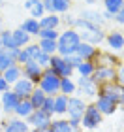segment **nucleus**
<instances>
[{
	"label": "nucleus",
	"mask_w": 124,
	"mask_h": 132,
	"mask_svg": "<svg viewBox=\"0 0 124 132\" xmlns=\"http://www.w3.org/2000/svg\"><path fill=\"white\" fill-rule=\"evenodd\" d=\"M81 44V38L75 28H68V30H64L58 34V40H56V53L58 57L66 59L70 55H75V51H77V47Z\"/></svg>",
	"instance_id": "obj_1"
},
{
	"label": "nucleus",
	"mask_w": 124,
	"mask_h": 132,
	"mask_svg": "<svg viewBox=\"0 0 124 132\" xmlns=\"http://www.w3.org/2000/svg\"><path fill=\"white\" fill-rule=\"evenodd\" d=\"M73 27L81 28V30H77V34H79L81 42H85V44L94 45V44H100V42L105 40V34L102 32V28L96 27V25H92V23H88V21H85V19H81V17L75 19Z\"/></svg>",
	"instance_id": "obj_2"
},
{
	"label": "nucleus",
	"mask_w": 124,
	"mask_h": 132,
	"mask_svg": "<svg viewBox=\"0 0 124 132\" xmlns=\"http://www.w3.org/2000/svg\"><path fill=\"white\" fill-rule=\"evenodd\" d=\"M38 89H41L47 96H56L60 93V77L47 66V68H43V74L38 81Z\"/></svg>",
	"instance_id": "obj_3"
},
{
	"label": "nucleus",
	"mask_w": 124,
	"mask_h": 132,
	"mask_svg": "<svg viewBox=\"0 0 124 132\" xmlns=\"http://www.w3.org/2000/svg\"><path fill=\"white\" fill-rule=\"evenodd\" d=\"M90 79L96 83L98 87L105 85V83H113V81H117V70L109 68V66H96V70H94V74L90 76Z\"/></svg>",
	"instance_id": "obj_4"
},
{
	"label": "nucleus",
	"mask_w": 124,
	"mask_h": 132,
	"mask_svg": "<svg viewBox=\"0 0 124 132\" xmlns=\"http://www.w3.org/2000/svg\"><path fill=\"white\" fill-rule=\"evenodd\" d=\"M102 113H100V110L96 108V104H90V106H87V110L85 113H83V117H81V125L85 128H96L100 123H102Z\"/></svg>",
	"instance_id": "obj_5"
},
{
	"label": "nucleus",
	"mask_w": 124,
	"mask_h": 132,
	"mask_svg": "<svg viewBox=\"0 0 124 132\" xmlns=\"http://www.w3.org/2000/svg\"><path fill=\"white\" fill-rule=\"evenodd\" d=\"M98 93L102 94V96H105V98L113 100L115 104H119L120 98H122V94H124V87L119 85L117 81H113V83H105V85L98 87Z\"/></svg>",
	"instance_id": "obj_6"
},
{
	"label": "nucleus",
	"mask_w": 124,
	"mask_h": 132,
	"mask_svg": "<svg viewBox=\"0 0 124 132\" xmlns=\"http://www.w3.org/2000/svg\"><path fill=\"white\" fill-rule=\"evenodd\" d=\"M49 68L55 72L58 77H72V74H73V68L66 62V59H62V57H58V55H53L51 57Z\"/></svg>",
	"instance_id": "obj_7"
},
{
	"label": "nucleus",
	"mask_w": 124,
	"mask_h": 132,
	"mask_svg": "<svg viewBox=\"0 0 124 132\" xmlns=\"http://www.w3.org/2000/svg\"><path fill=\"white\" fill-rule=\"evenodd\" d=\"M85 110H87V104H85L83 98H79V96H68V110H66V113L70 115V119L81 121Z\"/></svg>",
	"instance_id": "obj_8"
},
{
	"label": "nucleus",
	"mask_w": 124,
	"mask_h": 132,
	"mask_svg": "<svg viewBox=\"0 0 124 132\" xmlns=\"http://www.w3.org/2000/svg\"><path fill=\"white\" fill-rule=\"evenodd\" d=\"M25 121L28 125H32L34 128H38V130H45V128H49L51 127V115H47V113H43L41 110H34L32 111V115L25 119Z\"/></svg>",
	"instance_id": "obj_9"
},
{
	"label": "nucleus",
	"mask_w": 124,
	"mask_h": 132,
	"mask_svg": "<svg viewBox=\"0 0 124 132\" xmlns=\"http://www.w3.org/2000/svg\"><path fill=\"white\" fill-rule=\"evenodd\" d=\"M23 68V76L26 77V79H30L34 85L40 81V77H41V74H43V68L36 62V61H28V62H25L21 66Z\"/></svg>",
	"instance_id": "obj_10"
},
{
	"label": "nucleus",
	"mask_w": 124,
	"mask_h": 132,
	"mask_svg": "<svg viewBox=\"0 0 124 132\" xmlns=\"http://www.w3.org/2000/svg\"><path fill=\"white\" fill-rule=\"evenodd\" d=\"M34 89H36V87H34V83H32L30 79H26V77H21V79H17V81L13 83V89H11V91H13L17 96L23 100V98H28V96H30Z\"/></svg>",
	"instance_id": "obj_11"
},
{
	"label": "nucleus",
	"mask_w": 124,
	"mask_h": 132,
	"mask_svg": "<svg viewBox=\"0 0 124 132\" xmlns=\"http://www.w3.org/2000/svg\"><path fill=\"white\" fill-rule=\"evenodd\" d=\"M2 125V132H30V128H28V123L25 121V119H6V121L0 123Z\"/></svg>",
	"instance_id": "obj_12"
},
{
	"label": "nucleus",
	"mask_w": 124,
	"mask_h": 132,
	"mask_svg": "<svg viewBox=\"0 0 124 132\" xmlns=\"http://www.w3.org/2000/svg\"><path fill=\"white\" fill-rule=\"evenodd\" d=\"M19 96L13 93V91H6V93H2V98H0V106H2V110L6 111V113H13L15 111V108H17V104H19Z\"/></svg>",
	"instance_id": "obj_13"
},
{
	"label": "nucleus",
	"mask_w": 124,
	"mask_h": 132,
	"mask_svg": "<svg viewBox=\"0 0 124 132\" xmlns=\"http://www.w3.org/2000/svg\"><path fill=\"white\" fill-rule=\"evenodd\" d=\"M92 62H94V66H109V68H115L117 64H120V61L113 53H103V51H98Z\"/></svg>",
	"instance_id": "obj_14"
},
{
	"label": "nucleus",
	"mask_w": 124,
	"mask_h": 132,
	"mask_svg": "<svg viewBox=\"0 0 124 132\" xmlns=\"http://www.w3.org/2000/svg\"><path fill=\"white\" fill-rule=\"evenodd\" d=\"M96 53H98V49L94 45H90V44H85V42H81L79 44V47H77V51H75V55H77L81 61H94V57H96Z\"/></svg>",
	"instance_id": "obj_15"
},
{
	"label": "nucleus",
	"mask_w": 124,
	"mask_h": 132,
	"mask_svg": "<svg viewBox=\"0 0 124 132\" xmlns=\"http://www.w3.org/2000/svg\"><path fill=\"white\" fill-rule=\"evenodd\" d=\"M32 111H34V106L30 104V100L28 98H23V100H19V104H17V108H15V115L19 117V119H28L32 115Z\"/></svg>",
	"instance_id": "obj_16"
},
{
	"label": "nucleus",
	"mask_w": 124,
	"mask_h": 132,
	"mask_svg": "<svg viewBox=\"0 0 124 132\" xmlns=\"http://www.w3.org/2000/svg\"><path fill=\"white\" fill-rule=\"evenodd\" d=\"M96 108L100 110V113H102V115H111V113L117 110V104H115L113 100H109V98H105V96H102V94H100L98 100H96Z\"/></svg>",
	"instance_id": "obj_17"
},
{
	"label": "nucleus",
	"mask_w": 124,
	"mask_h": 132,
	"mask_svg": "<svg viewBox=\"0 0 124 132\" xmlns=\"http://www.w3.org/2000/svg\"><path fill=\"white\" fill-rule=\"evenodd\" d=\"M105 42L113 51H122L124 49V36L120 32H109L105 36Z\"/></svg>",
	"instance_id": "obj_18"
},
{
	"label": "nucleus",
	"mask_w": 124,
	"mask_h": 132,
	"mask_svg": "<svg viewBox=\"0 0 124 132\" xmlns=\"http://www.w3.org/2000/svg\"><path fill=\"white\" fill-rule=\"evenodd\" d=\"M2 76H4V79L8 81V85H13L17 79L23 77V68L19 64H13V66H9L6 72H2Z\"/></svg>",
	"instance_id": "obj_19"
},
{
	"label": "nucleus",
	"mask_w": 124,
	"mask_h": 132,
	"mask_svg": "<svg viewBox=\"0 0 124 132\" xmlns=\"http://www.w3.org/2000/svg\"><path fill=\"white\" fill-rule=\"evenodd\" d=\"M11 36H13V44H15V47H19V49H23V47H26L28 44H30V34H26L23 28L11 30Z\"/></svg>",
	"instance_id": "obj_20"
},
{
	"label": "nucleus",
	"mask_w": 124,
	"mask_h": 132,
	"mask_svg": "<svg viewBox=\"0 0 124 132\" xmlns=\"http://www.w3.org/2000/svg\"><path fill=\"white\" fill-rule=\"evenodd\" d=\"M79 87H81V93H85L87 96H94V94L98 93V85L90 79V77H81Z\"/></svg>",
	"instance_id": "obj_21"
},
{
	"label": "nucleus",
	"mask_w": 124,
	"mask_h": 132,
	"mask_svg": "<svg viewBox=\"0 0 124 132\" xmlns=\"http://www.w3.org/2000/svg\"><path fill=\"white\" fill-rule=\"evenodd\" d=\"M58 25H60V17L56 13H47L45 17L40 19V28H53V30H56Z\"/></svg>",
	"instance_id": "obj_22"
},
{
	"label": "nucleus",
	"mask_w": 124,
	"mask_h": 132,
	"mask_svg": "<svg viewBox=\"0 0 124 132\" xmlns=\"http://www.w3.org/2000/svg\"><path fill=\"white\" fill-rule=\"evenodd\" d=\"M19 28H23L26 34H30V36H38V32L41 30L40 28V21H36V19H26V21H23V25L19 27Z\"/></svg>",
	"instance_id": "obj_23"
},
{
	"label": "nucleus",
	"mask_w": 124,
	"mask_h": 132,
	"mask_svg": "<svg viewBox=\"0 0 124 132\" xmlns=\"http://www.w3.org/2000/svg\"><path fill=\"white\" fill-rule=\"evenodd\" d=\"M38 47H40L41 53H45V55H49V57H53L56 53V42L55 40H40Z\"/></svg>",
	"instance_id": "obj_24"
},
{
	"label": "nucleus",
	"mask_w": 124,
	"mask_h": 132,
	"mask_svg": "<svg viewBox=\"0 0 124 132\" xmlns=\"http://www.w3.org/2000/svg\"><path fill=\"white\" fill-rule=\"evenodd\" d=\"M45 96H47V94L41 91V89H34L32 94L28 96V100H30V104L34 106V110H40L41 104H43V100H45Z\"/></svg>",
	"instance_id": "obj_25"
},
{
	"label": "nucleus",
	"mask_w": 124,
	"mask_h": 132,
	"mask_svg": "<svg viewBox=\"0 0 124 132\" xmlns=\"http://www.w3.org/2000/svg\"><path fill=\"white\" fill-rule=\"evenodd\" d=\"M66 110H68V96L56 94V96H55V113H56V115H64Z\"/></svg>",
	"instance_id": "obj_26"
},
{
	"label": "nucleus",
	"mask_w": 124,
	"mask_h": 132,
	"mask_svg": "<svg viewBox=\"0 0 124 132\" xmlns=\"http://www.w3.org/2000/svg\"><path fill=\"white\" fill-rule=\"evenodd\" d=\"M103 4H105V11H109L113 17L124 8V0H103Z\"/></svg>",
	"instance_id": "obj_27"
},
{
	"label": "nucleus",
	"mask_w": 124,
	"mask_h": 132,
	"mask_svg": "<svg viewBox=\"0 0 124 132\" xmlns=\"http://www.w3.org/2000/svg\"><path fill=\"white\" fill-rule=\"evenodd\" d=\"M60 93L64 96H72L75 93V83L70 77H60Z\"/></svg>",
	"instance_id": "obj_28"
},
{
	"label": "nucleus",
	"mask_w": 124,
	"mask_h": 132,
	"mask_svg": "<svg viewBox=\"0 0 124 132\" xmlns=\"http://www.w3.org/2000/svg\"><path fill=\"white\" fill-rule=\"evenodd\" d=\"M81 19H85L88 23H92V25H96L100 27L103 23V17L98 13V11H90V10H87V11H83V15H81Z\"/></svg>",
	"instance_id": "obj_29"
},
{
	"label": "nucleus",
	"mask_w": 124,
	"mask_h": 132,
	"mask_svg": "<svg viewBox=\"0 0 124 132\" xmlns=\"http://www.w3.org/2000/svg\"><path fill=\"white\" fill-rule=\"evenodd\" d=\"M75 70L81 74V77H90L94 74V70H96V66H94V62H90V61H83Z\"/></svg>",
	"instance_id": "obj_30"
},
{
	"label": "nucleus",
	"mask_w": 124,
	"mask_h": 132,
	"mask_svg": "<svg viewBox=\"0 0 124 132\" xmlns=\"http://www.w3.org/2000/svg\"><path fill=\"white\" fill-rule=\"evenodd\" d=\"M0 42H2V49H13V36H11L9 30H2L0 32Z\"/></svg>",
	"instance_id": "obj_31"
},
{
	"label": "nucleus",
	"mask_w": 124,
	"mask_h": 132,
	"mask_svg": "<svg viewBox=\"0 0 124 132\" xmlns=\"http://www.w3.org/2000/svg\"><path fill=\"white\" fill-rule=\"evenodd\" d=\"M51 128L55 132H75L72 127H70L68 121H64V119H58V121H53L51 123Z\"/></svg>",
	"instance_id": "obj_32"
},
{
	"label": "nucleus",
	"mask_w": 124,
	"mask_h": 132,
	"mask_svg": "<svg viewBox=\"0 0 124 132\" xmlns=\"http://www.w3.org/2000/svg\"><path fill=\"white\" fill-rule=\"evenodd\" d=\"M40 110L53 117V113H55V96H45V100H43V104H41Z\"/></svg>",
	"instance_id": "obj_33"
},
{
	"label": "nucleus",
	"mask_w": 124,
	"mask_h": 132,
	"mask_svg": "<svg viewBox=\"0 0 124 132\" xmlns=\"http://www.w3.org/2000/svg\"><path fill=\"white\" fill-rule=\"evenodd\" d=\"M13 64H15V62L8 57L6 49H0V74H2V72H6L9 66H13Z\"/></svg>",
	"instance_id": "obj_34"
},
{
	"label": "nucleus",
	"mask_w": 124,
	"mask_h": 132,
	"mask_svg": "<svg viewBox=\"0 0 124 132\" xmlns=\"http://www.w3.org/2000/svg\"><path fill=\"white\" fill-rule=\"evenodd\" d=\"M70 0H53V8H55V13H66L70 10Z\"/></svg>",
	"instance_id": "obj_35"
},
{
	"label": "nucleus",
	"mask_w": 124,
	"mask_h": 132,
	"mask_svg": "<svg viewBox=\"0 0 124 132\" xmlns=\"http://www.w3.org/2000/svg\"><path fill=\"white\" fill-rule=\"evenodd\" d=\"M58 34L60 32H56V30H53V28H41V30L38 32L40 36V40H58Z\"/></svg>",
	"instance_id": "obj_36"
},
{
	"label": "nucleus",
	"mask_w": 124,
	"mask_h": 132,
	"mask_svg": "<svg viewBox=\"0 0 124 132\" xmlns=\"http://www.w3.org/2000/svg\"><path fill=\"white\" fill-rule=\"evenodd\" d=\"M23 49L26 51V55H28V59H30V61H36V57L40 55V47H38V44H28L26 47H23Z\"/></svg>",
	"instance_id": "obj_37"
},
{
	"label": "nucleus",
	"mask_w": 124,
	"mask_h": 132,
	"mask_svg": "<svg viewBox=\"0 0 124 132\" xmlns=\"http://www.w3.org/2000/svg\"><path fill=\"white\" fill-rule=\"evenodd\" d=\"M30 13H32V19H36V21H40L41 17H43L45 10H43V6H41V0H40V2H38V4L30 10Z\"/></svg>",
	"instance_id": "obj_38"
},
{
	"label": "nucleus",
	"mask_w": 124,
	"mask_h": 132,
	"mask_svg": "<svg viewBox=\"0 0 124 132\" xmlns=\"http://www.w3.org/2000/svg\"><path fill=\"white\" fill-rule=\"evenodd\" d=\"M49 61H51V57L45 55V53H41V51H40V55L36 57V62L41 66V68H47V66H49Z\"/></svg>",
	"instance_id": "obj_39"
},
{
	"label": "nucleus",
	"mask_w": 124,
	"mask_h": 132,
	"mask_svg": "<svg viewBox=\"0 0 124 132\" xmlns=\"http://www.w3.org/2000/svg\"><path fill=\"white\" fill-rule=\"evenodd\" d=\"M66 62H68V64H70V66H72V68L75 70V68H77V66L83 62V61H81V59H79L77 55H70V57H66Z\"/></svg>",
	"instance_id": "obj_40"
},
{
	"label": "nucleus",
	"mask_w": 124,
	"mask_h": 132,
	"mask_svg": "<svg viewBox=\"0 0 124 132\" xmlns=\"http://www.w3.org/2000/svg\"><path fill=\"white\" fill-rule=\"evenodd\" d=\"M41 6H43L45 13H55V8H53V0H41Z\"/></svg>",
	"instance_id": "obj_41"
},
{
	"label": "nucleus",
	"mask_w": 124,
	"mask_h": 132,
	"mask_svg": "<svg viewBox=\"0 0 124 132\" xmlns=\"http://www.w3.org/2000/svg\"><path fill=\"white\" fill-rule=\"evenodd\" d=\"M117 83L124 87V64H120L119 70H117Z\"/></svg>",
	"instance_id": "obj_42"
},
{
	"label": "nucleus",
	"mask_w": 124,
	"mask_h": 132,
	"mask_svg": "<svg viewBox=\"0 0 124 132\" xmlns=\"http://www.w3.org/2000/svg\"><path fill=\"white\" fill-rule=\"evenodd\" d=\"M6 91H9V85H8V81L4 79V76L0 74V93H6Z\"/></svg>",
	"instance_id": "obj_43"
},
{
	"label": "nucleus",
	"mask_w": 124,
	"mask_h": 132,
	"mask_svg": "<svg viewBox=\"0 0 124 132\" xmlns=\"http://www.w3.org/2000/svg\"><path fill=\"white\" fill-rule=\"evenodd\" d=\"M113 19H115L117 23H120V25H124V8H122V10L119 11V13H117V15L113 17Z\"/></svg>",
	"instance_id": "obj_44"
},
{
	"label": "nucleus",
	"mask_w": 124,
	"mask_h": 132,
	"mask_svg": "<svg viewBox=\"0 0 124 132\" xmlns=\"http://www.w3.org/2000/svg\"><path fill=\"white\" fill-rule=\"evenodd\" d=\"M64 21H66V25H68L70 28H73V25H75V17L68 15V17H64Z\"/></svg>",
	"instance_id": "obj_45"
},
{
	"label": "nucleus",
	"mask_w": 124,
	"mask_h": 132,
	"mask_svg": "<svg viewBox=\"0 0 124 132\" xmlns=\"http://www.w3.org/2000/svg\"><path fill=\"white\" fill-rule=\"evenodd\" d=\"M38 2H40V0H26V2H25V8H26V10H32Z\"/></svg>",
	"instance_id": "obj_46"
},
{
	"label": "nucleus",
	"mask_w": 124,
	"mask_h": 132,
	"mask_svg": "<svg viewBox=\"0 0 124 132\" xmlns=\"http://www.w3.org/2000/svg\"><path fill=\"white\" fill-rule=\"evenodd\" d=\"M102 17H103V19H113V15H111L109 11H103V15H102Z\"/></svg>",
	"instance_id": "obj_47"
},
{
	"label": "nucleus",
	"mask_w": 124,
	"mask_h": 132,
	"mask_svg": "<svg viewBox=\"0 0 124 132\" xmlns=\"http://www.w3.org/2000/svg\"><path fill=\"white\" fill-rule=\"evenodd\" d=\"M119 104H120V106L124 108V94H122V98H120V102H119Z\"/></svg>",
	"instance_id": "obj_48"
},
{
	"label": "nucleus",
	"mask_w": 124,
	"mask_h": 132,
	"mask_svg": "<svg viewBox=\"0 0 124 132\" xmlns=\"http://www.w3.org/2000/svg\"><path fill=\"white\" fill-rule=\"evenodd\" d=\"M43 132H55V130H53V128H51V127H49V128H45V130H43Z\"/></svg>",
	"instance_id": "obj_49"
},
{
	"label": "nucleus",
	"mask_w": 124,
	"mask_h": 132,
	"mask_svg": "<svg viewBox=\"0 0 124 132\" xmlns=\"http://www.w3.org/2000/svg\"><path fill=\"white\" fill-rule=\"evenodd\" d=\"M85 2H87V4H94L96 0H85Z\"/></svg>",
	"instance_id": "obj_50"
},
{
	"label": "nucleus",
	"mask_w": 124,
	"mask_h": 132,
	"mask_svg": "<svg viewBox=\"0 0 124 132\" xmlns=\"http://www.w3.org/2000/svg\"><path fill=\"white\" fill-rule=\"evenodd\" d=\"M30 132H43V130H38V128H32Z\"/></svg>",
	"instance_id": "obj_51"
},
{
	"label": "nucleus",
	"mask_w": 124,
	"mask_h": 132,
	"mask_svg": "<svg viewBox=\"0 0 124 132\" xmlns=\"http://www.w3.org/2000/svg\"><path fill=\"white\" fill-rule=\"evenodd\" d=\"M0 49H2V42H0Z\"/></svg>",
	"instance_id": "obj_52"
},
{
	"label": "nucleus",
	"mask_w": 124,
	"mask_h": 132,
	"mask_svg": "<svg viewBox=\"0 0 124 132\" xmlns=\"http://www.w3.org/2000/svg\"><path fill=\"white\" fill-rule=\"evenodd\" d=\"M0 132H2V125H0Z\"/></svg>",
	"instance_id": "obj_53"
},
{
	"label": "nucleus",
	"mask_w": 124,
	"mask_h": 132,
	"mask_svg": "<svg viewBox=\"0 0 124 132\" xmlns=\"http://www.w3.org/2000/svg\"><path fill=\"white\" fill-rule=\"evenodd\" d=\"M0 27H2V19H0Z\"/></svg>",
	"instance_id": "obj_54"
},
{
	"label": "nucleus",
	"mask_w": 124,
	"mask_h": 132,
	"mask_svg": "<svg viewBox=\"0 0 124 132\" xmlns=\"http://www.w3.org/2000/svg\"><path fill=\"white\" fill-rule=\"evenodd\" d=\"M0 111H2V106H0Z\"/></svg>",
	"instance_id": "obj_55"
},
{
	"label": "nucleus",
	"mask_w": 124,
	"mask_h": 132,
	"mask_svg": "<svg viewBox=\"0 0 124 132\" xmlns=\"http://www.w3.org/2000/svg\"><path fill=\"white\" fill-rule=\"evenodd\" d=\"M122 55H124V49H122Z\"/></svg>",
	"instance_id": "obj_56"
},
{
	"label": "nucleus",
	"mask_w": 124,
	"mask_h": 132,
	"mask_svg": "<svg viewBox=\"0 0 124 132\" xmlns=\"http://www.w3.org/2000/svg\"><path fill=\"white\" fill-rule=\"evenodd\" d=\"M96 2H100V0H96Z\"/></svg>",
	"instance_id": "obj_57"
}]
</instances>
